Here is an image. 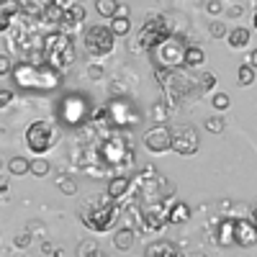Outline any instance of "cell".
Instances as JSON below:
<instances>
[{
    "mask_svg": "<svg viewBox=\"0 0 257 257\" xmlns=\"http://www.w3.org/2000/svg\"><path fill=\"white\" fill-rule=\"evenodd\" d=\"M13 77L16 90H26V93H41V90H57L62 85V72L49 67L47 62L31 64V62H18L8 72Z\"/></svg>",
    "mask_w": 257,
    "mask_h": 257,
    "instance_id": "1",
    "label": "cell"
},
{
    "mask_svg": "<svg viewBox=\"0 0 257 257\" xmlns=\"http://www.w3.org/2000/svg\"><path fill=\"white\" fill-rule=\"evenodd\" d=\"M41 57L49 67H54L57 72H67L72 64H75V41H72V34L62 31V29H52L44 34L41 39Z\"/></svg>",
    "mask_w": 257,
    "mask_h": 257,
    "instance_id": "2",
    "label": "cell"
},
{
    "mask_svg": "<svg viewBox=\"0 0 257 257\" xmlns=\"http://www.w3.org/2000/svg\"><path fill=\"white\" fill-rule=\"evenodd\" d=\"M157 75V82L162 85V90L167 95V103L170 105H178V100L188 98V95H201L198 90V82L188 72V67H175V70H155Z\"/></svg>",
    "mask_w": 257,
    "mask_h": 257,
    "instance_id": "3",
    "label": "cell"
},
{
    "mask_svg": "<svg viewBox=\"0 0 257 257\" xmlns=\"http://www.w3.org/2000/svg\"><path fill=\"white\" fill-rule=\"evenodd\" d=\"M121 211L123 208L118 206V201H111L108 196H105V198L95 201L93 206H85L80 211V221L90 231H111L121 219Z\"/></svg>",
    "mask_w": 257,
    "mask_h": 257,
    "instance_id": "4",
    "label": "cell"
},
{
    "mask_svg": "<svg viewBox=\"0 0 257 257\" xmlns=\"http://www.w3.org/2000/svg\"><path fill=\"white\" fill-rule=\"evenodd\" d=\"M95 155H98V162L103 167L121 170V167H128L134 162V147L123 137V132H118L113 137H105L100 142V147L95 149Z\"/></svg>",
    "mask_w": 257,
    "mask_h": 257,
    "instance_id": "5",
    "label": "cell"
},
{
    "mask_svg": "<svg viewBox=\"0 0 257 257\" xmlns=\"http://www.w3.org/2000/svg\"><path fill=\"white\" fill-rule=\"evenodd\" d=\"M185 41L180 36H175L170 31L167 36H162L157 44L149 49L152 52V64L155 70H175V67H183V57H185Z\"/></svg>",
    "mask_w": 257,
    "mask_h": 257,
    "instance_id": "6",
    "label": "cell"
},
{
    "mask_svg": "<svg viewBox=\"0 0 257 257\" xmlns=\"http://www.w3.org/2000/svg\"><path fill=\"white\" fill-rule=\"evenodd\" d=\"M59 126L54 121H47V118H39L34 121L29 128H26V147L31 149L34 155H47L49 149L59 142Z\"/></svg>",
    "mask_w": 257,
    "mask_h": 257,
    "instance_id": "7",
    "label": "cell"
},
{
    "mask_svg": "<svg viewBox=\"0 0 257 257\" xmlns=\"http://www.w3.org/2000/svg\"><path fill=\"white\" fill-rule=\"evenodd\" d=\"M82 47L85 52H88L93 59H103V57H108L116 47V36L108 26H103V24H93L82 31Z\"/></svg>",
    "mask_w": 257,
    "mask_h": 257,
    "instance_id": "8",
    "label": "cell"
},
{
    "mask_svg": "<svg viewBox=\"0 0 257 257\" xmlns=\"http://www.w3.org/2000/svg\"><path fill=\"white\" fill-rule=\"evenodd\" d=\"M108 111V126L116 128V132H132L134 126L142 123V113L139 108L128 100V98H116L105 105Z\"/></svg>",
    "mask_w": 257,
    "mask_h": 257,
    "instance_id": "9",
    "label": "cell"
},
{
    "mask_svg": "<svg viewBox=\"0 0 257 257\" xmlns=\"http://www.w3.org/2000/svg\"><path fill=\"white\" fill-rule=\"evenodd\" d=\"M170 34V26H167V18L165 16H152V18H147L144 21V26L139 29V34H137V49L139 52H149L157 41L162 39V36H167Z\"/></svg>",
    "mask_w": 257,
    "mask_h": 257,
    "instance_id": "10",
    "label": "cell"
},
{
    "mask_svg": "<svg viewBox=\"0 0 257 257\" xmlns=\"http://www.w3.org/2000/svg\"><path fill=\"white\" fill-rule=\"evenodd\" d=\"M170 149H173L175 155H180V157L196 155V149H198V134H196V128L188 126V123L178 126L175 132H173V139H170Z\"/></svg>",
    "mask_w": 257,
    "mask_h": 257,
    "instance_id": "11",
    "label": "cell"
},
{
    "mask_svg": "<svg viewBox=\"0 0 257 257\" xmlns=\"http://www.w3.org/2000/svg\"><path fill=\"white\" fill-rule=\"evenodd\" d=\"M170 139H173V128H170L167 123H155L152 128L144 132L142 142L152 155H162V152H170Z\"/></svg>",
    "mask_w": 257,
    "mask_h": 257,
    "instance_id": "12",
    "label": "cell"
},
{
    "mask_svg": "<svg viewBox=\"0 0 257 257\" xmlns=\"http://www.w3.org/2000/svg\"><path fill=\"white\" fill-rule=\"evenodd\" d=\"M139 226L142 231H160L165 226V206L160 203V198H155V203H149L144 208H139Z\"/></svg>",
    "mask_w": 257,
    "mask_h": 257,
    "instance_id": "13",
    "label": "cell"
},
{
    "mask_svg": "<svg viewBox=\"0 0 257 257\" xmlns=\"http://www.w3.org/2000/svg\"><path fill=\"white\" fill-rule=\"evenodd\" d=\"M234 244L239 247L257 244V226L249 216H234Z\"/></svg>",
    "mask_w": 257,
    "mask_h": 257,
    "instance_id": "14",
    "label": "cell"
},
{
    "mask_svg": "<svg viewBox=\"0 0 257 257\" xmlns=\"http://www.w3.org/2000/svg\"><path fill=\"white\" fill-rule=\"evenodd\" d=\"M85 113H88V103H85L82 95L64 98V103H62V118L67 121L70 126H77L85 118Z\"/></svg>",
    "mask_w": 257,
    "mask_h": 257,
    "instance_id": "15",
    "label": "cell"
},
{
    "mask_svg": "<svg viewBox=\"0 0 257 257\" xmlns=\"http://www.w3.org/2000/svg\"><path fill=\"white\" fill-rule=\"evenodd\" d=\"M85 16H88V11H85L82 3L64 6V8H62V24H59V29L67 31V34H72L75 29H80V26L85 24Z\"/></svg>",
    "mask_w": 257,
    "mask_h": 257,
    "instance_id": "16",
    "label": "cell"
},
{
    "mask_svg": "<svg viewBox=\"0 0 257 257\" xmlns=\"http://www.w3.org/2000/svg\"><path fill=\"white\" fill-rule=\"evenodd\" d=\"M190 219V206L183 201H170L165 206V224H185Z\"/></svg>",
    "mask_w": 257,
    "mask_h": 257,
    "instance_id": "17",
    "label": "cell"
},
{
    "mask_svg": "<svg viewBox=\"0 0 257 257\" xmlns=\"http://www.w3.org/2000/svg\"><path fill=\"white\" fill-rule=\"evenodd\" d=\"M128 190H132V175H113L105 188V196L111 201H121Z\"/></svg>",
    "mask_w": 257,
    "mask_h": 257,
    "instance_id": "18",
    "label": "cell"
},
{
    "mask_svg": "<svg viewBox=\"0 0 257 257\" xmlns=\"http://www.w3.org/2000/svg\"><path fill=\"white\" fill-rule=\"evenodd\" d=\"M62 3H57V0H49V3L41 8V13H39V21L44 26H49V29H59V24H62Z\"/></svg>",
    "mask_w": 257,
    "mask_h": 257,
    "instance_id": "19",
    "label": "cell"
},
{
    "mask_svg": "<svg viewBox=\"0 0 257 257\" xmlns=\"http://www.w3.org/2000/svg\"><path fill=\"white\" fill-rule=\"evenodd\" d=\"M213 239L221 247H231L234 244V216H224L216 224V231H213Z\"/></svg>",
    "mask_w": 257,
    "mask_h": 257,
    "instance_id": "20",
    "label": "cell"
},
{
    "mask_svg": "<svg viewBox=\"0 0 257 257\" xmlns=\"http://www.w3.org/2000/svg\"><path fill=\"white\" fill-rule=\"evenodd\" d=\"M16 16H18L16 0H0V34H6L13 26Z\"/></svg>",
    "mask_w": 257,
    "mask_h": 257,
    "instance_id": "21",
    "label": "cell"
},
{
    "mask_svg": "<svg viewBox=\"0 0 257 257\" xmlns=\"http://www.w3.org/2000/svg\"><path fill=\"white\" fill-rule=\"evenodd\" d=\"M144 254L147 257H178V247L173 242H167V239H160L155 244H147Z\"/></svg>",
    "mask_w": 257,
    "mask_h": 257,
    "instance_id": "22",
    "label": "cell"
},
{
    "mask_svg": "<svg viewBox=\"0 0 257 257\" xmlns=\"http://www.w3.org/2000/svg\"><path fill=\"white\" fill-rule=\"evenodd\" d=\"M49 3V0H16V8L21 16H26V18H39L41 8H44Z\"/></svg>",
    "mask_w": 257,
    "mask_h": 257,
    "instance_id": "23",
    "label": "cell"
},
{
    "mask_svg": "<svg viewBox=\"0 0 257 257\" xmlns=\"http://www.w3.org/2000/svg\"><path fill=\"white\" fill-rule=\"evenodd\" d=\"M224 39L229 41L231 49H244L249 44V39H252V31L249 29H231V31H226Z\"/></svg>",
    "mask_w": 257,
    "mask_h": 257,
    "instance_id": "24",
    "label": "cell"
},
{
    "mask_svg": "<svg viewBox=\"0 0 257 257\" xmlns=\"http://www.w3.org/2000/svg\"><path fill=\"white\" fill-rule=\"evenodd\" d=\"M206 62V54H203V49L196 44V47H185V57H183V67H188V70H196V67H201V64Z\"/></svg>",
    "mask_w": 257,
    "mask_h": 257,
    "instance_id": "25",
    "label": "cell"
},
{
    "mask_svg": "<svg viewBox=\"0 0 257 257\" xmlns=\"http://www.w3.org/2000/svg\"><path fill=\"white\" fill-rule=\"evenodd\" d=\"M113 247H116V249H121V252L132 249V247H134V229H132V226L118 229V231L113 234Z\"/></svg>",
    "mask_w": 257,
    "mask_h": 257,
    "instance_id": "26",
    "label": "cell"
},
{
    "mask_svg": "<svg viewBox=\"0 0 257 257\" xmlns=\"http://www.w3.org/2000/svg\"><path fill=\"white\" fill-rule=\"evenodd\" d=\"M113 36H128V31H132V21H128V16H111V26Z\"/></svg>",
    "mask_w": 257,
    "mask_h": 257,
    "instance_id": "27",
    "label": "cell"
},
{
    "mask_svg": "<svg viewBox=\"0 0 257 257\" xmlns=\"http://www.w3.org/2000/svg\"><path fill=\"white\" fill-rule=\"evenodd\" d=\"M29 173H31L34 178H47V175L52 173V165H49V160H44V157H36V160L29 162Z\"/></svg>",
    "mask_w": 257,
    "mask_h": 257,
    "instance_id": "28",
    "label": "cell"
},
{
    "mask_svg": "<svg viewBox=\"0 0 257 257\" xmlns=\"http://www.w3.org/2000/svg\"><path fill=\"white\" fill-rule=\"evenodd\" d=\"M29 162H31V160H26V157H11V162H8V173H11L13 178H24V175H29Z\"/></svg>",
    "mask_w": 257,
    "mask_h": 257,
    "instance_id": "29",
    "label": "cell"
},
{
    "mask_svg": "<svg viewBox=\"0 0 257 257\" xmlns=\"http://www.w3.org/2000/svg\"><path fill=\"white\" fill-rule=\"evenodd\" d=\"M116 8H118V0H95V11H98L103 18L116 16Z\"/></svg>",
    "mask_w": 257,
    "mask_h": 257,
    "instance_id": "30",
    "label": "cell"
},
{
    "mask_svg": "<svg viewBox=\"0 0 257 257\" xmlns=\"http://www.w3.org/2000/svg\"><path fill=\"white\" fill-rule=\"evenodd\" d=\"M196 82H198V90H201V93H208L211 88H216V75H211V72H201V75L196 77Z\"/></svg>",
    "mask_w": 257,
    "mask_h": 257,
    "instance_id": "31",
    "label": "cell"
},
{
    "mask_svg": "<svg viewBox=\"0 0 257 257\" xmlns=\"http://www.w3.org/2000/svg\"><path fill=\"white\" fill-rule=\"evenodd\" d=\"M152 118H155L157 123H165V121L170 118V103H167V100L152 105Z\"/></svg>",
    "mask_w": 257,
    "mask_h": 257,
    "instance_id": "32",
    "label": "cell"
},
{
    "mask_svg": "<svg viewBox=\"0 0 257 257\" xmlns=\"http://www.w3.org/2000/svg\"><path fill=\"white\" fill-rule=\"evenodd\" d=\"M254 67H252V64H242V67H239V72H237V80H239V85H252L254 82Z\"/></svg>",
    "mask_w": 257,
    "mask_h": 257,
    "instance_id": "33",
    "label": "cell"
},
{
    "mask_svg": "<svg viewBox=\"0 0 257 257\" xmlns=\"http://www.w3.org/2000/svg\"><path fill=\"white\" fill-rule=\"evenodd\" d=\"M57 188L64 193V196H75V193H77V183L72 180V178H57Z\"/></svg>",
    "mask_w": 257,
    "mask_h": 257,
    "instance_id": "34",
    "label": "cell"
},
{
    "mask_svg": "<svg viewBox=\"0 0 257 257\" xmlns=\"http://www.w3.org/2000/svg\"><path fill=\"white\" fill-rule=\"evenodd\" d=\"M206 132H208V134H221V132H224V121H221L219 116L206 118Z\"/></svg>",
    "mask_w": 257,
    "mask_h": 257,
    "instance_id": "35",
    "label": "cell"
},
{
    "mask_svg": "<svg viewBox=\"0 0 257 257\" xmlns=\"http://www.w3.org/2000/svg\"><path fill=\"white\" fill-rule=\"evenodd\" d=\"M211 103H213V108H216V111H226L231 100H229V95H226V93H216V95L211 98Z\"/></svg>",
    "mask_w": 257,
    "mask_h": 257,
    "instance_id": "36",
    "label": "cell"
},
{
    "mask_svg": "<svg viewBox=\"0 0 257 257\" xmlns=\"http://www.w3.org/2000/svg\"><path fill=\"white\" fill-rule=\"evenodd\" d=\"M226 31H229V29L221 24V21H213V24L208 26V34H211V39H224V36H226Z\"/></svg>",
    "mask_w": 257,
    "mask_h": 257,
    "instance_id": "37",
    "label": "cell"
},
{
    "mask_svg": "<svg viewBox=\"0 0 257 257\" xmlns=\"http://www.w3.org/2000/svg\"><path fill=\"white\" fill-rule=\"evenodd\" d=\"M13 98H16V93H13L11 88H0V111H3L6 105H11Z\"/></svg>",
    "mask_w": 257,
    "mask_h": 257,
    "instance_id": "38",
    "label": "cell"
},
{
    "mask_svg": "<svg viewBox=\"0 0 257 257\" xmlns=\"http://www.w3.org/2000/svg\"><path fill=\"white\" fill-rule=\"evenodd\" d=\"M11 67H13L11 57H8V54H0V77H6V75L11 72Z\"/></svg>",
    "mask_w": 257,
    "mask_h": 257,
    "instance_id": "39",
    "label": "cell"
},
{
    "mask_svg": "<svg viewBox=\"0 0 257 257\" xmlns=\"http://www.w3.org/2000/svg\"><path fill=\"white\" fill-rule=\"evenodd\" d=\"M85 75H88L90 80H100L103 77V67H100V64H90V67L85 70Z\"/></svg>",
    "mask_w": 257,
    "mask_h": 257,
    "instance_id": "40",
    "label": "cell"
},
{
    "mask_svg": "<svg viewBox=\"0 0 257 257\" xmlns=\"http://www.w3.org/2000/svg\"><path fill=\"white\" fill-rule=\"evenodd\" d=\"M77 252H80V257H82V254H90V252L95 254V252H98V244H95V242H82Z\"/></svg>",
    "mask_w": 257,
    "mask_h": 257,
    "instance_id": "41",
    "label": "cell"
},
{
    "mask_svg": "<svg viewBox=\"0 0 257 257\" xmlns=\"http://www.w3.org/2000/svg\"><path fill=\"white\" fill-rule=\"evenodd\" d=\"M221 8H224V6L219 3V0H208V3H206V11H208L211 16H219V13H221Z\"/></svg>",
    "mask_w": 257,
    "mask_h": 257,
    "instance_id": "42",
    "label": "cell"
},
{
    "mask_svg": "<svg viewBox=\"0 0 257 257\" xmlns=\"http://www.w3.org/2000/svg\"><path fill=\"white\" fill-rule=\"evenodd\" d=\"M16 244H18L21 249H26V247L31 244V234H18V237H16Z\"/></svg>",
    "mask_w": 257,
    "mask_h": 257,
    "instance_id": "43",
    "label": "cell"
},
{
    "mask_svg": "<svg viewBox=\"0 0 257 257\" xmlns=\"http://www.w3.org/2000/svg\"><path fill=\"white\" fill-rule=\"evenodd\" d=\"M247 64H252V67L257 64V52H249V57H247Z\"/></svg>",
    "mask_w": 257,
    "mask_h": 257,
    "instance_id": "44",
    "label": "cell"
},
{
    "mask_svg": "<svg viewBox=\"0 0 257 257\" xmlns=\"http://www.w3.org/2000/svg\"><path fill=\"white\" fill-rule=\"evenodd\" d=\"M229 13H231V16H242V6H234Z\"/></svg>",
    "mask_w": 257,
    "mask_h": 257,
    "instance_id": "45",
    "label": "cell"
},
{
    "mask_svg": "<svg viewBox=\"0 0 257 257\" xmlns=\"http://www.w3.org/2000/svg\"><path fill=\"white\" fill-rule=\"evenodd\" d=\"M0 167H3V160H0Z\"/></svg>",
    "mask_w": 257,
    "mask_h": 257,
    "instance_id": "46",
    "label": "cell"
}]
</instances>
